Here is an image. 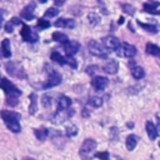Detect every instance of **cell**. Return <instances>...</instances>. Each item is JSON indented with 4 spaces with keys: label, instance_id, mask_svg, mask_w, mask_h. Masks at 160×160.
Instances as JSON below:
<instances>
[{
    "label": "cell",
    "instance_id": "obj_1",
    "mask_svg": "<svg viewBox=\"0 0 160 160\" xmlns=\"http://www.w3.org/2000/svg\"><path fill=\"white\" fill-rule=\"evenodd\" d=\"M0 88L1 90H4L5 95H6V102L10 106H16L19 102V98L21 95V90H19L9 79L2 78L0 80Z\"/></svg>",
    "mask_w": 160,
    "mask_h": 160
},
{
    "label": "cell",
    "instance_id": "obj_2",
    "mask_svg": "<svg viewBox=\"0 0 160 160\" xmlns=\"http://www.w3.org/2000/svg\"><path fill=\"white\" fill-rule=\"evenodd\" d=\"M1 119L4 120L6 128L12 131V132H20L21 131V125H20V114L10 110H2L0 112Z\"/></svg>",
    "mask_w": 160,
    "mask_h": 160
},
{
    "label": "cell",
    "instance_id": "obj_3",
    "mask_svg": "<svg viewBox=\"0 0 160 160\" xmlns=\"http://www.w3.org/2000/svg\"><path fill=\"white\" fill-rule=\"evenodd\" d=\"M96 141L94 139H85L80 148V158L82 160H91L94 158V151L96 149Z\"/></svg>",
    "mask_w": 160,
    "mask_h": 160
},
{
    "label": "cell",
    "instance_id": "obj_4",
    "mask_svg": "<svg viewBox=\"0 0 160 160\" xmlns=\"http://www.w3.org/2000/svg\"><path fill=\"white\" fill-rule=\"evenodd\" d=\"M88 48H89V52L91 55L101 58V59H108V51L104 50V48L96 40H90L88 44Z\"/></svg>",
    "mask_w": 160,
    "mask_h": 160
},
{
    "label": "cell",
    "instance_id": "obj_5",
    "mask_svg": "<svg viewBox=\"0 0 160 160\" xmlns=\"http://www.w3.org/2000/svg\"><path fill=\"white\" fill-rule=\"evenodd\" d=\"M72 115H74V110H71L70 108H69V109H65V110H58V111L52 115L51 122H52V124H56V125L62 124V122H65L68 119H70Z\"/></svg>",
    "mask_w": 160,
    "mask_h": 160
},
{
    "label": "cell",
    "instance_id": "obj_6",
    "mask_svg": "<svg viewBox=\"0 0 160 160\" xmlns=\"http://www.w3.org/2000/svg\"><path fill=\"white\" fill-rule=\"evenodd\" d=\"M20 35H21L22 40L26 41V42H36L39 40L38 34L30 26H28L25 24H22V29L20 30Z\"/></svg>",
    "mask_w": 160,
    "mask_h": 160
},
{
    "label": "cell",
    "instance_id": "obj_7",
    "mask_svg": "<svg viewBox=\"0 0 160 160\" xmlns=\"http://www.w3.org/2000/svg\"><path fill=\"white\" fill-rule=\"evenodd\" d=\"M115 52H116L119 56L122 55V56H125V58H134V56L136 55V48H135L134 45L129 44V42H122V44L120 45V48L115 50Z\"/></svg>",
    "mask_w": 160,
    "mask_h": 160
},
{
    "label": "cell",
    "instance_id": "obj_8",
    "mask_svg": "<svg viewBox=\"0 0 160 160\" xmlns=\"http://www.w3.org/2000/svg\"><path fill=\"white\" fill-rule=\"evenodd\" d=\"M5 68H6V71L11 75V76H15V78H26V74L24 72L22 68L18 64V62H6L5 64Z\"/></svg>",
    "mask_w": 160,
    "mask_h": 160
},
{
    "label": "cell",
    "instance_id": "obj_9",
    "mask_svg": "<svg viewBox=\"0 0 160 160\" xmlns=\"http://www.w3.org/2000/svg\"><path fill=\"white\" fill-rule=\"evenodd\" d=\"M59 84H61V75H60L56 70L50 69V71H49V76H48V80H46V82L44 84V89L54 88V86H58Z\"/></svg>",
    "mask_w": 160,
    "mask_h": 160
},
{
    "label": "cell",
    "instance_id": "obj_10",
    "mask_svg": "<svg viewBox=\"0 0 160 160\" xmlns=\"http://www.w3.org/2000/svg\"><path fill=\"white\" fill-rule=\"evenodd\" d=\"M64 50H65L66 55L74 56V55L80 50V44H79L78 41H74V40H68V41L64 44Z\"/></svg>",
    "mask_w": 160,
    "mask_h": 160
},
{
    "label": "cell",
    "instance_id": "obj_11",
    "mask_svg": "<svg viewBox=\"0 0 160 160\" xmlns=\"http://www.w3.org/2000/svg\"><path fill=\"white\" fill-rule=\"evenodd\" d=\"M108 84H109V80H108V78H105V76H95V78L91 80V85H92V88H94L96 91L104 90V89L108 86Z\"/></svg>",
    "mask_w": 160,
    "mask_h": 160
},
{
    "label": "cell",
    "instance_id": "obj_12",
    "mask_svg": "<svg viewBox=\"0 0 160 160\" xmlns=\"http://www.w3.org/2000/svg\"><path fill=\"white\" fill-rule=\"evenodd\" d=\"M102 42H104V45H105L108 49H110V50H116V49H119L120 45H121L120 40H119L118 38L112 36V35L105 36V38L102 39Z\"/></svg>",
    "mask_w": 160,
    "mask_h": 160
},
{
    "label": "cell",
    "instance_id": "obj_13",
    "mask_svg": "<svg viewBox=\"0 0 160 160\" xmlns=\"http://www.w3.org/2000/svg\"><path fill=\"white\" fill-rule=\"evenodd\" d=\"M102 70L106 72V74H110V75H115L119 70V62L118 60H112L110 59L104 66H102Z\"/></svg>",
    "mask_w": 160,
    "mask_h": 160
},
{
    "label": "cell",
    "instance_id": "obj_14",
    "mask_svg": "<svg viewBox=\"0 0 160 160\" xmlns=\"http://www.w3.org/2000/svg\"><path fill=\"white\" fill-rule=\"evenodd\" d=\"M34 10H35V2H30L29 5H26L22 11L20 12V16L24 18L25 20H32L35 18L34 15Z\"/></svg>",
    "mask_w": 160,
    "mask_h": 160
},
{
    "label": "cell",
    "instance_id": "obj_15",
    "mask_svg": "<svg viewBox=\"0 0 160 160\" xmlns=\"http://www.w3.org/2000/svg\"><path fill=\"white\" fill-rule=\"evenodd\" d=\"M55 26L56 28H64V29H72V28H75V20L60 18L55 21Z\"/></svg>",
    "mask_w": 160,
    "mask_h": 160
},
{
    "label": "cell",
    "instance_id": "obj_16",
    "mask_svg": "<svg viewBox=\"0 0 160 160\" xmlns=\"http://www.w3.org/2000/svg\"><path fill=\"white\" fill-rule=\"evenodd\" d=\"M145 128H146V132H148V136H149V139L150 140H155L158 136H159V131H158V128L155 126V124L152 122V121H146V125H145Z\"/></svg>",
    "mask_w": 160,
    "mask_h": 160
},
{
    "label": "cell",
    "instance_id": "obj_17",
    "mask_svg": "<svg viewBox=\"0 0 160 160\" xmlns=\"http://www.w3.org/2000/svg\"><path fill=\"white\" fill-rule=\"evenodd\" d=\"M159 5H160L159 1H152V0H150V1H148V2L144 4V10H145L146 12H151V14L158 15V14H159V10H158Z\"/></svg>",
    "mask_w": 160,
    "mask_h": 160
},
{
    "label": "cell",
    "instance_id": "obj_18",
    "mask_svg": "<svg viewBox=\"0 0 160 160\" xmlns=\"http://www.w3.org/2000/svg\"><path fill=\"white\" fill-rule=\"evenodd\" d=\"M34 134H35L38 140L45 141L50 135V130L46 129V128H38V129H34Z\"/></svg>",
    "mask_w": 160,
    "mask_h": 160
},
{
    "label": "cell",
    "instance_id": "obj_19",
    "mask_svg": "<svg viewBox=\"0 0 160 160\" xmlns=\"http://www.w3.org/2000/svg\"><path fill=\"white\" fill-rule=\"evenodd\" d=\"M72 104V100L65 95H61L59 98V101H58V110H65V109H69Z\"/></svg>",
    "mask_w": 160,
    "mask_h": 160
},
{
    "label": "cell",
    "instance_id": "obj_20",
    "mask_svg": "<svg viewBox=\"0 0 160 160\" xmlns=\"http://www.w3.org/2000/svg\"><path fill=\"white\" fill-rule=\"evenodd\" d=\"M30 99V105H29V114L30 115H35L38 111V95L35 92L30 94L29 96Z\"/></svg>",
    "mask_w": 160,
    "mask_h": 160
},
{
    "label": "cell",
    "instance_id": "obj_21",
    "mask_svg": "<svg viewBox=\"0 0 160 160\" xmlns=\"http://www.w3.org/2000/svg\"><path fill=\"white\" fill-rule=\"evenodd\" d=\"M1 55L6 59L11 56V45L9 39H4L1 42Z\"/></svg>",
    "mask_w": 160,
    "mask_h": 160
},
{
    "label": "cell",
    "instance_id": "obj_22",
    "mask_svg": "<svg viewBox=\"0 0 160 160\" xmlns=\"http://www.w3.org/2000/svg\"><path fill=\"white\" fill-rule=\"evenodd\" d=\"M138 140H139V138H138L136 135L130 134V135L126 138V141H125L126 149H128L129 151H132V150L136 148V145H138Z\"/></svg>",
    "mask_w": 160,
    "mask_h": 160
},
{
    "label": "cell",
    "instance_id": "obj_23",
    "mask_svg": "<svg viewBox=\"0 0 160 160\" xmlns=\"http://www.w3.org/2000/svg\"><path fill=\"white\" fill-rule=\"evenodd\" d=\"M131 75H132L134 79L140 80V79H142L145 76V71H144V69L141 66H132L131 68Z\"/></svg>",
    "mask_w": 160,
    "mask_h": 160
},
{
    "label": "cell",
    "instance_id": "obj_24",
    "mask_svg": "<svg viewBox=\"0 0 160 160\" xmlns=\"http://www.w3.org/2000/svg\"><path fill=\"white\" fill-rule=\"evenodd\" d=\"M52 40H54V41H56V42L65 44V42L69 40V38H68V35H65L64 32L55 31V32H52Z\"/></svg>",
    "mask_w": 160,
    "mask_h": 160
},
{
    "label": "cell",
    "instance_id": "obj_25",
    "mask_svg": "<svg viewBox=\"0 0 160 160\" xmlns=\"http://www.w3.org/2000/svg\"><path fill=\"white\" fill-rule=\"evenodd\" d=\"M146 52L150 54V55H154V56H159L160 55V48L155 44L148 42L146 44Z\"/></svg>",
    "mask_w": 160,
    "mask_h": 160
},
{
    "label": "cell",
    "instance_id": "obj_26",
    "mask_svg": "<svg viewBox=\"0 0 160 160\" xmlns=\"http://www.w3.org/2000/svg\"><path fill=\"white\" fill-rule=\"evenodd\" d=\"M50 58H51L52 61H55V62H58L60 65H65V58L59 51H52L51 55H50Z\"/></svg>",
    "mask_w": 160,
    "mask_h": 160
},
{
    "label": "cell",
    "instance_id": "obj_27",
    "mask_svg": "<svg viewBox=\"0 0 160 160\" xmlns=\"http://www.w3.org/2000/svg\"><path fill=\"white\" fill-rule=\"evenodd\" d=\"M88 104L91 105L92 108H100L102 105V99L99 96H90L88 99Z\"/></svg>",
    "mask_w": 160,
    "mask_h": 160
},
{
    "label": "cell",
    "instance_id": "obj_28",
    "mask_svg": "<svg viewBox=\"0 0 160 160\" xmlns=\"http://www.w3.org/2000/svg\"><path fill=\"white\" fill-rule=\"evenodd\" d=\"M138 24H139L140 28H142L148 32H151V34H156L158 32V28L155 25H150V24H145V22H140V21Z\"/></svg>",
    "mask_w": 160,
    "mask_h": 160
},
{
    "label": "cell",
    "instance_id": "obj_29",
    "mask_svg": "<svg viewBox=\"0 0 160 160\" xmlns=\"http://www.w3.org/2000/svg\"><path fill=\"white\" fill-rule=\"evenodd\" d=\"M88 19H89V22H90L92 26H95V25H98V24L100 22V16H99L98 14H95V12H90V14L88 15Z\"/></svg>",
    "mask_w": 160,
    "mask_h": 160
},
{
    "label": "cell",
    "instance_id": "obj_30",
    "mask_svg": "<svg viewBox=\"0 0 160 160\" xmlns=\"http://www.w3.org/2000/svg\"><path fill=\"white\" fill-rule=\"evenodd\" d=\"M65 130H66V131H65V132H66V136H69V138L75 136V135L78 134V131H79V129H78L76 125H69Z\"/></svg>",
    "mask_w": 160,
    "mask_h": 160
},
{
    "label": "cell",
    "instance_id": "obj_31",
    "mask_svg": "<svg viewBox=\"0 0 160 160\" xmlns=\"http://www.w3.org/2000/svg\"><path fill=\"white\" fill-rule=\"evenodd\" d=\"M58 14H59V10H58L56 8H49V9H46L44 16H45V18H54V16H56Z\"/></svg>",
    "mask_w": 160,
    "mask_h": 160
},
{
    "label": "cell",
    "instance_id": "obj_32",
    "mask_svg": "<svg viewBox=\"0 0 160 160\" xmlns=\"http://www.w3.org/2000/svg\"><path fill=\"white\" fill-rule=\"evenodd\" d=\"M41 104H42L44 108H50L51 106V96L48 95V94L42 95L41 96Z\"/></svg>",
    "mask_w": 160,
    "mask_h": 160
},
{
    "label": "cell",
    "instance_id": "obj_33",
    "mask_svg": "<svg viewBox=\"0 0 160 160\" xmlns=\"http://www.w3.org/2000/svg\"><path fill=\"white\" fill-rule=\"evenodd\" d=\"M36 26H38L40 30H44V29L50 28V22H49L48 20H45V19H39V20H38Z\"/></svg>",
    "mask_w": 160,
    "mask_h": 160
},
{
    "label": "cell",
    "instance_id": "obj_34",
    "mask_svg": "<svg viewBox=\"0 0 160 160\" xmlns=\"http://www.w3.org/2000/svg\"><path fill=\"white\" fill-rule=\"evenodd\" d=\"M95 158L100 159V160H110V154L108 151H101V152H95L94 154Z\"/></svg>",
    "mask_w": 160,
    "mask_h": 160
},
{
    "label": "cell",
    "instance_id": "obj_35",
    "mask_svg": "<svg viewBox=\"0 0 160 160\" xmlns=\"http://www.w3.org/2000/svg\"><path fill=\"white\" fill-rule=\"evenodd\" d=\"M121 8H122L124 12H126V14H129V15H134V12H135L134 6H131V5H129V4H124Z\"/></svg>",
    "mask_w": 160,
    "mask_h": 160
},
{
    "label": "cell",
    "instance_id": "obj_36",
    "mask_svg": "<svg viewBox=\"0 0 160 160\" xmlns=\"http://www.w3.org/2000/svg\"><path fill=\"white\" fill-rule=\"evenodd\" d=\"M65 64L70 65V66H71V68H74V69H76V68H78V64H76L75 59H74L72 56H69V55L65 58Z\"/></svg>",
    "mask_w": 160,
    "mask_h": 160
},
{
    "label": "cell",
    "instance_id": "obj_37",
    "mask_svg": "<svg viewBox=\"0 0 160 160\" xmlns=\"http://www.w3.org/2000/svg\"><path fill=\"white\" fill-rule=\"evenodd\" d=\"M98 66L96 65H91V66H88L86 68V74H89V75H94L96 71H98Z\"/></svg>",
    "mask_w": 160,
    "mask_h": 160
},
{
    "label": "cell",
    "instance_id": "obj_38",
    "mask_svg": "<svg viewBox=\"0 0 160 160\" xmlns=\"http://www.w3.org/2000/svg\"><path fill=\"white\" fill-rule=\"evenodd\" d=\"M12 26H14V25H12L11 22H8V24L5 25V31H6V32H12V30H14Z\"/></svg>",
    "mask_w": 160,
    "mask_h": 160
},
{
    "label": "cell",
    "instance_id": "obj_39",
    "mask_svg": "<svg viewBox=\"0 0 160 160\" xmlns=\"http://www.w3.org/2000/svg\"><path fill=\"white\" fill-rule=\"evenodd\" d=\"M10 22H11L12 25H20V24H21V20H19L18 18H12Z\"/></svg>",
    "mask_w": 160,
    "mask_h": 160
},
{
    "label": "cell",
    "instance_id": "obj_40",
    "mask_svg": "<svg viewBox=\"0 0 160 160\" xmlns=\"http://www.w3.org/2000/svg\"><path fill=\"white\" fill-rule=\"evenodd\" d=\"M65 1H66V0H54V4H55L56 6H61V5H64Z\"/></svg>",
    "mask_w": 160,
    "mask_h": 160
},
{
    "label": "cell",
    "instance_id": "obj_41",
    "mask_svg": "<svg viewBox=\"0 0 160 160\" xmlns=\"http://www.w3.org/2000/svg\"><path fill=\"white\" fill-rule=\"evenodd\" d=\"M2 20H4V11L0 9V28H1V25H2Z\"/></svg>",
    "mask_w": 160,
    "mask_h": 160
},
{
    "label": "cell",
    "instance_id": "obj_42",
    "mask_svg": "<svg viewBox=\"0 0 160 160\" xmlns=\"http://www.w3.org/2000/svg\"><path fill=\"white\" fill-rule=\"evenodd\" d=\"M124 20H125L124 16H120L119 20H118V24H119V25H122V24H124Z\"/></svg>",
    "mask_w": 160,
    "mask_h": 160
},
{
    "label": "cell",
    "instance_id": "obj_43",
    "mask_svg": "<svg viewBox=\"0 0 160 160\" xmlns=\"http://www.w3.org/2000/svg\"><path fill=\"white\" fill-rule=\"evenodd\" d=\"M88 115H90V114H88L86 109H84V110H82V116H88Z\"/></svg>",
    "mask_w": 160,
    "mask_h": 160
},
{
    "label": "cell",
    "instance_id": "obj_44",
    "mask_svg": "<svg viewBox=\"0 0 160 160\" xmlns=\"http://www.w3.org/2000/svg\"><path fill=\"white\" fill-rule=\"evenodd\" d=\"M126 126H128V128H132V126H134V124H132V122H128V124H126Z\"/></svg>",
    "mask_w": 160,
    "mask_h": 160
},
{
    "label": "cell",
    "instance_id": "obj_45",
    "mask_svg": "<svg viewBox=\"0 0 160 160\" xmlns=\"http://www.w3.org/2000/svg\"><path fill=\"white\" fill-rule=\"evenodd\" d=\"M39 1H40V2H41V4H45V2H46V1H48V0H39Z\"/></svg>",
    "mask_w": 160,
    "mask_h": 160
}]
</instances>
